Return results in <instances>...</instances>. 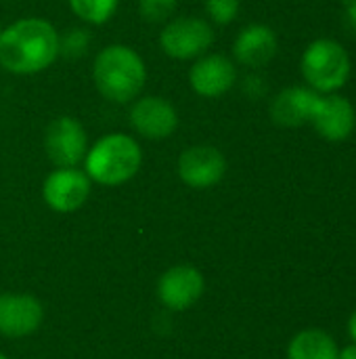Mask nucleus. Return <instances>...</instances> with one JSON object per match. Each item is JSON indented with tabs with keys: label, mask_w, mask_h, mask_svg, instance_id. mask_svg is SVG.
<instances>
[{
	"label": "nucleus",
	"mask_w": 356,
	"mask_h": 359,
	"mask_svg": "<svg viewBox=\"0 0 356 359\" xmlns=\"http://www.w3.org/2000/svg\"><path fill=\"white\" fill-rule=\"evenodd\" d=\"M57 57L59 32L46 19L25 17L0 32V65L10 74H40Z\"/></svg>",
	"instance_id": "obj_1"
},
{
	"label": "nucleus",
	"mask_w": 356,
	"mask_h": 359,
	"mask_svg": "<svg viewBox=\"0 0 356 359\" xmlns=\"http://www.w3.org/2000/svg\"><path fill=\"white\" fill-rule=\"evenodd\" d=\"M92 80L101 97L124 105L141 95L147 82V67L134 48L126 44H109L94 59Z\"/></svg>",
	"instance_id": "obj_2"
},
{
	"label": "nucleus",
	"mask_w": 356,
	"mask_h": 359,
	"mask_svg": "<svg viewBox=\"0 0 356 359\" xmlns=\"http://www.w3.org/2000/svg\"><path fill=\"white\" fill-rule=\"evenodd\" d=\"M143 164V151L134 137L124 133H109L99 139L84 158L86 175L90 181L118 187L128 183Z\"/></svg>",
	"instance_id": "obj_3"
},
{
	"label": "nucleus",
	"mask_w": 356,
	"mask_h": 359,
	"mask_svg": "<svg viewBox=\"0 0 356 359\" xmlns=\"http://www.w3.org/2000/svg\"><path fill=\"white\" fill-rule=\"evenodd\" d=\"M300 65L304 80L317 93H336L350 78V57L346 48L329 38L311 42Z\"/></svg>",
	"instance_id": "obj_4"
},
{
	"label": "nucleus",
	"mask_w": 356,
	"mask_h": 359,
	"mask_svg": "<svg viewBox=\"0 0 356 359\" xmlns=\"http://www.w3.org/2000/svg\"><path fill=\"white\" fill-rule=\"evenodd\" d=\"M214 44V29L201 17H176L168 21L159 34L162 50L178 61L206 55Z\"/></svg>",
	"instance_id": "obj_5"
},
{
	"label": "nucleus",
	"mask_w": 356,
	"mask_h": 359,
	"mask_svg": "<svg viewBox=\"0 0 356 359\" xmlns=\"http://www.w3.org/2000/svg\"><path fill=\"white\" fill-rule=\"evenodd\" d=\"M44 151L57 168H76L88 151L84 126L71 116L55 118L44 133Z\"/></svg>",
	"instance_id": "obj_6"
},
{
	"label": "nucleus",
	"mask_w": 356,
	"mask_h": 359,
	"mask_svg": "<svg viewBox=\"0 0 356 359\" xmlns=\"http://www.w3.org/2000/svg\"><path fill=\"white\" fill-rule=\"evenodd\" d=\"M90 179L80 168H57L42 185V198L55 212H73L82 208L90 196Z\"/></svg>",
	"instance_id": "obj_7"
},
{
	"label": "nucleus",
	"mask_w": 356,
	"mask_h": 359,
	"mask_svg": "<svg viewBox=\"0 0 356 359\" xmlns=\"http://www.w3.org/2000/svg\"><path fill=\"white\" fill-rule=\"evenodd\" d=\"M227 158L214 145H193L178 158V177L193 189H210L222 181Z\"/></svg>",
	"instance_id": "obj_8"
},
{
	"label": "nucleus",
	"mask_w": 356,
	"mask_h": 359,
	"mask_svg": "<svg viewBox=\"0 0 356 359\" xmlns=\"http://www.w3.org/2000/svg\"><path fill=\"white\" fill-rule=\"evenodd\" d=\"M130 126L145 139L162 141L174 135L178 128V114L176 107L164 97H141L130 107Z\"/></svg>",
	"instance_id": "obj_9"
},
{
	"label": "nucleus",
	"mask_w": 356,
	"mask_h": 359,
	"mask_svg": "<svg viewBox=\"0 0 356 359\" xmlns=\"http://www.w3.org/2000/svg\"><path fill=\"white\" fill-rule=\"evenodd\" d=\"M206 290V282L199 269L191 265H176L168 269L157 282V297L164 307L172 311H185L195 305Z\"/></svg>",
	"instance_id": "obj_10"
},
{
	"label": "nucleus",
	"mask_w": 356,
	"mask_h": 359,
	"mask_svg": "<svg viewBox=\"0 0 356 359\" xmlns=\"http://www.w3.org/2000/svg\"><path fill=\"white\" fill-rule=\"evenodd\" d=\"M237 82L235 63L225 55H201L189 69L191 88L206 99H216L229 93Z\"/></svg>",
	"instance_id": "obj_11"
},
{
	"label": "nucleus",
	"mask_w": 356,
	"mask_h": 359,
	"mask_svg": "<svg viewBox=\"0 0 356 359\" xmlns=\"http://www.w3.org/2000/svg\"><path fill=\"white\" fill-rule=\"evenodd\" d=\"M44 309L31 294H0V334L21 339L36 332L42 324Z\"/></svg>",
	"instance_id": "obj_12"
},
{
	"label": "nucleus",
	"mask_w": 356,
	"mask_h": 359,
	"mask_svg": "<svg viewBox=\"0 0 356 359\" xmlns=\"http://www.w3.org/2000/svg\"><path fill=\"white\" fill-rule=\"evenodd\" d=\"M311 122L325 141L340 143V141H346L355 130V107L346 97L327 93L325 97L321 95Z\"/></svg>",
	"instance_id": "obj_13"
},
{
	"label": "nucleus",
	"mask_w": 356,
	"mask_h": 359,
	"mask_svg": "<svg viewBox=\"0 0 356 359\" xmlns=\"http://www.w3.org/2000/svg\"><path fill=\"white\" fill-rule=\"evenodd\" d=\"M321 93L311 86H290L283 88L271 103V118L275 124L285 128H296L308 124L317 109Z\"/></svg>",
	"instance_id": "obj_14"
},
{
	"label": "nucleus",
	"mask_w": 356,
	"mask_h": 359,
	"mask_svg": "<svg viewBox=\"0 0 356 359\" xmlns=\"http://www.w3.org/2000/svg\"><path fill=\"white\" fill-rule=\"evenodd\" d=\"M277 48H279L277 34L269 25H262V23H252L243 27L233 42L235 59L241 65L254 67V69L271 63L277 55Z\"/></svg>",
	"instance_id": "obj_15"
},
{
	"label": "nucleus",
	"mask_w": 356,
	"mask_h": 359,
	"mask_svg": "<svg viewBox=\"0 0 356 359\" xmlns=\"http://www.w3.org/2000/svg\"><path fill=\"white\" fill-rule=\"evenodd\" d=\"M338 353L336 341L315 328L298 332L287 347V359H338Z\"/></svg>",
	"instance_id": "obj_16"
},
{
	"label": "nucleus",
	"mask_w": 356,
	"mask_h": 359,
	"mask_svg": "<svg viewBox=\"0 0 356 359\" xmlns=\"http://www.w3.org/2000/svg\"><path fill=\"white\" fill-rule=\"evenodd\" d=\"M67 2L73 15L90 25L107 23L115 15L120 4V0H67Z\"/></svg>",
	"instance_id": "obj_17"
},
{
	"label": "nucleus",
	"mask_w": 356,
	"mask_h": 359,
	"mask_svg": "<svg viewBox=\"0 0 356 359\" xmlns=\"http://www.w3.org/2000/svg\"><path fill=\"white\" fill-rule=\"evenodd\" d=\"M90 46V32L84 27H71L59 34V55L67 59L82 57Z\"/></svg>",
	"instance_id": "obj_18"
},
{
	"label": "nucleus",
	"mask_w": 356,
	"mask_h": 359,
	"mask_svg": "<svg viewBox=\"0 0 356 359\" xmlns=\"http://www.w3.org/2000/svg\"><path fill=\"white\" fill-rule=\"evenodd\" d=\"M178 0H138V13L147 23H166L174 11Z\"/></svg>",
	"instance_id": "obj_19"
},
{
	"label": "nucleus",
	"mask_w": 356,
	"mask_h": 359,
	"mask_svg": "<svg viewBox=\"0 0 356 359\" xmlns=\"http://www.w3.org/2000/svg\"><path fill=\"white\" fill-rule=\"evenodd\" d=\"M208 17L218 25H229L239 13V0H206Z\"/></svg>",
	"instance_id": "obj_20"
},
{
	"label": "nucleus",
	"mask_w": 356,
	"mask_h": 359,
	"mask_svg": "<svg viewBox=\"0 0 356 359\" xmlns=\"http://www.w3.org/2000/svg\"><path fill=\"white\" fill-rule=\"evenodd\" d=\"M243 93H245L248 97H252V99L262 97V95L266 93V82H264V78H260V76H256V74L248 76V78L243 80Z\"/></svg>",
	"instance_id": "obj_21"
},
{
	"label": "nucleus",
	"mask_w": 356,
	"mask_h": 359,
	"mask_svg": "<svg viewBox=\"0 0 356 359\" xmlns=\"http://www.w3.org/2000/svg\"><path fill=\"white\" fill-rule=\"evenodd\" d=\"M344 25L348 27V32H350V34H355L356 36V0H346Z\"/></svg>",
	"instance_id": "obj_22"
},
{
	"label": "nucleus",
	"mask_w": 356,
	"mask_h": 359,
	"mask_svg": "<svg viewBox=\"0 0 356 359\" xmlns=\"http://www.w3.org/2000/svg\"><path fill=\"white\" fill-rule=\"evenodd\" d=\"M338 359H356V343L350 345V347H346V349H342L338 353Z\"/></svg>",
	"instance_id": "obj_23"
},
{
	"label": "nucleus",
	"mask_w": 356,
	"mask_h": 359,
	"mask_svg": "<svg viewBox=\"0 0 356 359\" xmlns=\"http://www.w3.org/2000/svg\"><path fill=\"white\" fill-rule=\"evenodd\" d=\"M348 332H350V339L356 343V311L350 316V320H348Z\"/></svg>",
	"instance_id": "obj_24"
},
{
	"label": "nucleus",
	"mask_w": 356,
	"mask_h": 359,
	"mask_svg": "<svg viewBox=\"0 0 356 359\" xmlns=\"http://www.w3.org/2000/svg\"><path fill=\"white\" fill-rule=\"evenodd\" d=\"M0 359H8V358H6V355H2V353H0Z\"/></svg>",
	"instance_id": "obj_25"
},
{
	"label": "nucleus",
	"mask_w": 356,
	"mask_h": 359,
	"mask_svg": "<svg viewBox=\"0 0 356 359\" xmlns=\"http://www.w3.org/2000/svg\"><path fill=\"white\" fill-rule=\"evenodd\" d=\"M0 32H2V27H0Z\"/></svg>",
	"instance_id": "obj_26"
}]
</instances>
